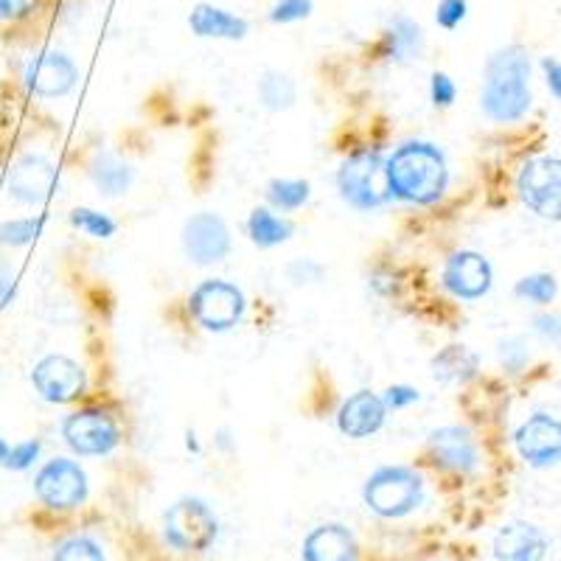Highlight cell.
I'll return each instance as SVG.
<instances>
[{
  "instance_id": "obj_40",
  "label": "cell",
  "mask_w": 561,
  "mask_h": 561,
  "mask_svg": "<svg viewBox=\"0 0 561 561\" xmlns=\"http://www.w3.org/2000/svg\"><path fill=\"white\" fill-rule=\"evenodd\" d=\"M542 70H545V82H548V90L561 102V62L545 57L542 59Z\"/></svg>"
},
{
  "instance_id": "obj_41",
  "label": "cell",
  "mask_w": 561,
  "mask_h": 561,
  "mask_svg": "<svg viewBox=\"0 0 561 561\" xmlns=\"http://www.w3.org/2000/svg\"><path fill=\"white\" fill-rule=\"evenodd\" d=\"M9 449H12V447H9L7 440L0 438V466H3V460H7V458H9Z\"/></svg>"
},
{
  "instance_id": "obj_30",
  "label": "cell",
  "mask_w": 561,
  "mask_h": 561,
  "mask_svg": "<svg viewBox=\"0 0 561 561\" xmlns=\"http://www.w3.org/2000/svg\"><path fill=\"white\" fill-rule=\"evenodd\" d=\"M51 561H107L104 550L99 542L88 539V536H70L62 545H57Z\"/></svg>"
},
{
  "instance_id": "obj_35",
  "label": "cell",
  "mask_w": 561,
  "mask_h": 561,
  "mask_svg": "<svg viewBox=\"0 0 561 561\" xmlns=\"http://www.w3.org/2000/svg\"><path fill=\"white\" fill-rule=\"evenodd\" d=\"M455 96H458V88H455L453 79L447 73L435 70L433 77H430V99H433L435 107H449L455 102Z\"/></svg>"
},
{
  "instance_id": "obj_32",
  "label": "cell",
  "mask_w": 561,
  "mask_h": 561,
  "mask_svg": "<svg viewBox=\"0 0 561 561\" xmlns=\"http://www.w3.org/2000/svg\"><path fill=\"white\" fill-rule=\"evenodd\" d=\"M39 440L32 438V440H20V444H14L12 449H9V458L3 460V466L7 469H12V472H26V469H32L34 460L39 458Z\"/></svg>"
},
{
  "instance_id": "obj_13",
  "label": "cell",
  "mask_w": 561,
  "mask_h": 561,
  "mask_svg": "<svg viewBox=\"0 0 561 561\" xmlns=\"http://www.w3.org/2000/svg\"><path fill=\"white\" fill-rule=\"evenodd\" d=\"M440 284L449 295L460 300H478L494 284V270H491L489 259L474 250H458L447 259L444 273H440Z\"/></svg>"
},
{
  "instance_id": "obj_8",
  "label": "cell",
  "mask_w": 561,
  "mask_h": 561,
  "mask_svg": "<svg viewBox=\"0 0 561 561\" xmlns=\"http://www.w3.org/2000/svg\"><path fill=\"white\" fill-rule=\"evenodd\" d=\"M62 438L82 458H102L118 447L122 433H118V424L107 410L82 408L65 415Z\"/></svg>"
},
{
  "instance_id": "obj_20",
  "label": "cell",
  "mask_w": 561,
  "mask_h": 561,
  "mask_svg": "<svg viewBox=\"0 0 561 561\" xmlns=\"http://www.w3.org/2000/svg\"><path fill=\"white\" fill-rule=\"evenodd\" d=\"M385 57L396 65L419 62L424 57L427 39H424V28L415 23L408 14H393L385 26Z\"/></svg>"
},
{
  "instance_id": "obj_24",
  "label": "cell",
  "mask_w": 561,
  "mask_h": 561,
  "mask_svg": "<svg viewBox=\"0 0 561 561\" xmlns=\"http://www.w3.org/2000/svg\"><path fill=\"white\" fill-rule=\"evenodd\" d=\"M293 222L278 214H273L270 208H253L250 210V219H248V237L255 248L270 250V248H278V244L287 242L293 237Z\"/></svg>"
},
{
  "instance_id": "obj_25",
  "label": "cell",
  "mask_w": 561,
  "mask_h": 561,
  "mask_svg": "<svg viewBox=\"0 0 561 561\" xmlns=\"http://www.w3.org/2000/svg\"><path fill=\"white\" fill-rule=\"evenodd\" d=\"M259 104L270 113H280V110H289L295 104V96H298V90H295V82L287 77V73H280V70H267L262 79H259Z\"/></svg>"
},
{
  "instance_id": "obj_12",
  "label": "cell",
  "mask_w": 561,
  "mask_h": 561,
  "mask_svg": "<svg viewBox=\"0 0 561 561\" xmlns=\"http://www.w3.org/2000/svg\"><path fill=\"white\" fill-rule=\"evenodd\" d=\"M514 444L530 469H550L561 463V421L548 413H534L519 424Z\"/></svg>"
},
{
  "instance_id": "obj_18",
  "label": "cell",
  "mask_w": 561,
  "mask_h": 561,
  "mask_svg": "<svg viewBox=\"0 0 561 561\" xmlns=\"http://www.w3.org/2000/svg\"><path fill=\"white\" fill-rule=\"evenodd\" d=\"M494 559L497 561H542L548 556L550 542L542 528L530 523H508L494 536Z\"/></svg>"
},
{
  "instance_id": "obj_3",
  "label": "cell",
  "mask_w": 561,
  "mask_h": 561,
  "mask_svg": "<svg viewBox=\"0 0 561 561\" xmlns=\"http://www.w3.org/2000/svg\"><path fill=\"white\" fill-rule=\"evenodd\" d=\"M340 197L357 210L382 208L393 199L388 183V160L379 149H357L337 172Z\"/></svg>"
},
{
  "instance_id": "obj_37",
  "label": "cell",
  "mask_w": 561,
  "mask_h": 561,
  "mask_svg": "<svg viewBox=\"0 0 561 561\" xmlns=\"http://www.w3.org/2000/svg\"><path fill=\"white\" fill-rule=\"evenodd\" d=\"M382 399L388 404V410H404L419 402L421 393L415 388H410V385H390Z\"/></svg>"
},
{
  "instance_id": "obj_16",
  "label": "cell",
  "mask_w": 561,
  "mask_h": 561,
  "mask_svg": "<svg viewBox=\"0 0 561 561\" xmlns=\"http://www.w3.org/2000/svg\"><path fill=\"white\" fill-rule=\"evenodd\" d=\"M430 455L435 463L458 474H472L480 466L478 444H474L472 433L466 427H438L430 433L427 438Z\"/></svg>"
},
{
  "instance_id": "obj_7",
  "label": "cell",
  "mask_w": 561,
  "mask_h": 561,
  "mask_svg": "<svg viewBox=\"0 0 561 561\" xmlns=\"http://www.w3.org/2000/svg\"><path fill=\"white\" fill-rule=\"evenodd\" d=\"M517 192L536 217L561 222V158L542 154L528 160L519 169Z\"/></svg>"
},
{
  "instance_id": "obj_1",
  "label": "cell",
  "mask_w": 561,
  "mask_h": 561,
  "mask_svg": "<svg viewBox=\"0 0 561 561\" xmlns=\"http://www.w3.org/2000/svg\"><path fill=\"white\" fill-rule=\"evenodd\" d=\"M530 57L523 45H505L485 59L480 84V110L494 124H517L528 115Z\"/></svg>"
},
{
  "instance_id": "obj_11",
  "label": "cell",
  "mask_w": 561,
  "mask_h": 561,
  "mask_svg": "<svg viewBox=\"0 0 561 561\" xmlns=\"http://www.w3.org/2000/svg\"><path fill=\"white\" fill-rule=\"evenodd\" d=\"M180 239H183V253L188 255V262L199 264V267L225 262L230 248H233L225 219L217 214H208V210L185 219Z\"/></svg>"
},
{
  "instance_id": "obj_10",
  "label": "cell",
  "mask_w": 561,
  "mask_h": 561,
  "mask_svg": "<svg viewBox=\"0 0 561 561\" xmlns=\"http://www.w3.org/2000/svg\"><path fill=\"white\" fill-rule=\"evenodd\" d=\"M32 385L48 404H68L77 402L88 390V377L77 359L65 354H48L34 365Z\"/></svg>"
},
{
  "instance_id": "obj_31",
  "label": "cell",
  "mask_w": 561,
  "mask_h": 561,
  "mask_svg": "<svg viewBox=\"0 0 561 561\" xmlns=\"http://www.w3.org/2000/svg\"><path fill=\"white\" fill-rule=\"evenodd\" d=\"M312 0H278L273 12H270V23H280V26L298 23V20H307L312 14Z\"/></svg>"
},
{
  "instance_id": "obj_27",
  "label": "cell",
  "mask_w": 561,
  "mask_h": 561,
  "mask_svg": "<svg viewBox=\"0 0 561 561\" xmlns=\"http://www.w3.org/2000/svg\"><path fill=\"white\" fill-rule=\"evenodd\" d=\"M514 295L528 300V304H536V307H548V304H553L556 300V295H559V280H556V275L550 273L525 275V278L517 280Z\"/></svg>"
},
{
  "instance_id": "obj_38",
  "label": "cell",
  "mask_w": 561,
  "mask_h": 561,
  "mask_svg": "<svg viewBox=\"0 0 561 561\" xmlns=\"http://www.w3.org/2000/svg\"><path fill=\"white\" fill-rule=\"evenodd\" d=\"M39 0H0V20H23L37 9Z\"/></svg>"
},
{
  "instance_id": "obj_14",
  "label": "cell",
  "mask_w": 561,
  "mask_h": 561,
  "mask_svg": "<svg viewBox=\"0 0 561 561\" xmlns=\"http://www.w3.org/2000/svg\"><path fill=\"white\" fill-rule=\"evenodd\" d=\"M57 188V169L45 154L26 152L14 160L9 172V197L23 205H39Z\"/></svg>"
},
{
  "instance_id": "obj_28",
  "label": "cell",
  "mask_w": 561,
  "mask_h": 561,
  "mask_svg": "<svg viewBox=\"0 0 561 561\" xmlns=\"http://www.w3.org/2000/svg\"><path fill=\"white\" fill-rule=\"evenodd\" d=\"M45 214H37V217H23V219H9V222L0 225V244L7 248H26L34 239L43 233Z\"/></svg>"
},
{
  "instance_id": "obj_26",
  "label": "cell",
  "mask_w": 561,
  "mask_h": 561,
  "mask_svg": "<svg viewBox=\"0 0 561 561\" xmlns=\"http://www.w3.org/2000/svg\"><path fill=\"white\" fill-rule=\"evenodd\" d=\"M309 188L307 180H270L267 185V203L278 210H298L309 203Z\"/></svg>"
},
{
  "instance_id": "obj_17",
  "label": "cell",
  "mask_w": 561,
  "mask_h": 561,
  "mask_svg": "<svg viewBox=\"0 0 561 561\" xmlns=\"http://www.w3.org/2000/svg\"><path fill=\"white\" fill-rule=\"evenodd\" d=\"M385 419H388V404H385L382 396H377L374 390H357L340 408L337 427L348 438L363 440L379 433L385 427Z\"/></svg>"
},
{
  "instance_id": "obj_19",
  "label": "cell",
  "mask_w": 561,
  "mask_h": 561,
  "mask_svg": "<svg viewBox=\"0 0 561 561\" xmlns=\"http://www.w3.org/2000/svg\"><path fill=\"white\" fill-rule=\"evenodd\" d=\"M300 561H359V545L345 525L325 523L307 534Z\"/></svg>"
},
{
  "instance_id": "obj_9",
  "label": "cell",
  "mask_w": 561,
  "mask_h": 561,
  "mask_svg": "<svg viewBox=\"0 0 561 561\" xmlns=\"http://www.w3.org/2000/svg\"><path fill=\"white\" fill-rule=\"evenodd\" d=\"M88 474L77 460L54 458L39 466L34 478V494L51 511H73L88 500Z\"/></svg>"
},
{
  "instance_id": "obj_15",
  "label": "cell",
  "mask_w": 561,
  "mask_h": 561,
  "mask_svg": "<svg viewBox=\"0 0 561 561\" xmlns=\"http://www.w3.org/2000/svg\"><path fill=\"white\" fill-rule=\"evenodd\" d=\"M79 68L77 62L62 51H39L26 65V84L32 93L43 99L68 96L77 88Z\"/></svg>"
},
{
  "instance_id": "obj_39",
  "label": "cell",
  "mask_w": 561,
  "mask_h": 561,
  "mask_svg": "<svg viewBox=\"0 0 561 561\" xmlns=\"http://www.w3.org/2000/svg\"><path fill=\"white\" fill-rule=\"evenodd\" d=\"M14 295H18V278H14L12 270L0 267V309H7Z\"/></svg>"
},
{
  "instance_id": "obj_36",
  "label": "cell",
  "mask_w": 561,
  "mask_h": 561,
  "mask_svg": "<svg viewBox=\"0 0 561 561\" xmlns=\"http://www.w3.org/2000/svg\"><path fill=\"white\" fill-rule=\"evenodd\" d=\"M534 332L545 340V343L561 348V318L559 314H536L534 318Z\"/></svg>"
},
{
  "instance_id": "obj_22",
  "label": "cell",
  "mask_w": 561,
  "mask_h": 561,
  "mask_svg": "<svg viewBox=\"0 0 561 561\" xmlns=\"http://www.w3.org/2000/svg\"><path fill=\"white\" fill-rule=\"evenodd\" d=\"M133 167L113 152H96L90 160V180L104 197H122L133 185Z\"/></svg>"
},
{
  "instance_id": "obj_29",
  "label": "cell",
  "mask_w": 561,
  "mask_h": 561,
  "mask_svg": "<svg viewBox=\"0 0 561 561\" xmlns=\"http://www.w3.org/2000/svg\"><path fill=\"white\" fill-rule=\"evenodd\" d=\"M70 225L93 239H110V237H115V230H118L115 219H110L107 214H102V210H93V208L70 210Z\"/></svg>"
},
{
  "instance_id": "obj_33",
  "label": "cell",
  "mask_w": 561,
  "mask_h": 561,
  "mask_svg": "<svg viewBox=\"0 0 561 561\" xmlns=\"http://www.w3.org/2000/svg\"><path fill=\"white\" fill-rule=\"evenodd\" d=\"M528 359L530 354L523 337H508L500 343V363H503L505 370H511V374H519V370L528 365Z\"/></svg>"
},
{
  "instance_id": "obj_21",
  "label": "cell",
  "mask_w": 561,
  "mask_h": 561,
  "mask_svg": "<svg viewBox=\"0 0 561 561\" xmlns=\"http://www.w3.org/2000/svg\"><path fill=\"white\" fill-rule=\"evenodd\" d=\"M188 26L203 39H244L250 26L248 20L228 9L210 7V3H197L188 14Z\"/></svg>"
},
{
  "instance_id": "obj_4",
  "label": "cell",
  "mask_w": 561,
  "mask_h": 561,
  "mask_svg": "<svg viewBox=\"0 0 561 561\" xmlns=\"http://www.w3.org/2000/svg\"><path fill=\"white\" fill-rule=\"evenodd\" d=\"M363 500L377 517L402 519L424 503V478L410 466H382L365 480Z\"/></svg>"
},
{
  "instance_id": "obj_34",
  "label": "cell",
  "mask_w": 561,
  "mask_h": 561,
  "mask_svg": "<svg viewBox=\"0 0 561 561\" xmlns=\"http://www.w3.org/2000/svg\"><path fill=\"white\" fill-rule=\"evenodd\" d=\"M466 0H440L435 7V23H438L444 32H455L466 20Z\"/></svg>"
},
{
  "instance_id": "obj_23",
  "label": "cell",
  "mask_w": 561,
  "mask_h": 561,
  "mask_svg": "<svg viewBox=\"0 0 561 561\" xmlns=\"http://www.w3.org/2000/svg\"><path fill=\"white\" fill-rule=\"evenodd\" d=\"M480 357L466 345H447L433 357V377L440 382H469L478 377Z\"/></svg>"
},
{
  "instance_id": "obj_2",
  "label": "cell",
  "mask_w": 561,
  "mask_h": 561,
  "mask_svg": "<svg viewBox=\"0 0 561 561\" xmlns=\"http://www.w3.org/2000/svg\"><path fill=\"white\" fill-rule=\"evenodd\" d=\"M388 183L402 203L435 205L449 185L447 158L435 144L408 140L388 158Z\"/></svg>"
},
{
  "instance_id": "obj_5",
  "label": "cell",
  "mask_w": 561,
  "mask_h": 561,
  "mask_svg": "<svg viewBox=\"0 0 561 561\" xmlns=\"http://www.w3.org/2000/svg\"><path fill=\"white\" fill-rule=\"evenodd\" d=\"M163 536L180 553H203L217 542L219 519L205 500L180 497L163 517Z\"/></svg>"
},
{
  "instance_id": "obj_6",
  "label": "cell",
  "mask_w": 561,
  "mask_h": 561,
  "mask_svg": "<svg viewBox=\"0 0 561 561\" xmlns=\"http://www.w3.org/2000/svg\"><path fill=\"white\" fill-rule=\"evenodd\" d=\"M248 300L237 284L222 278L199 280L188 295V314L205 332H230L244 318Z\"/></svg>"
}]
</instances>
